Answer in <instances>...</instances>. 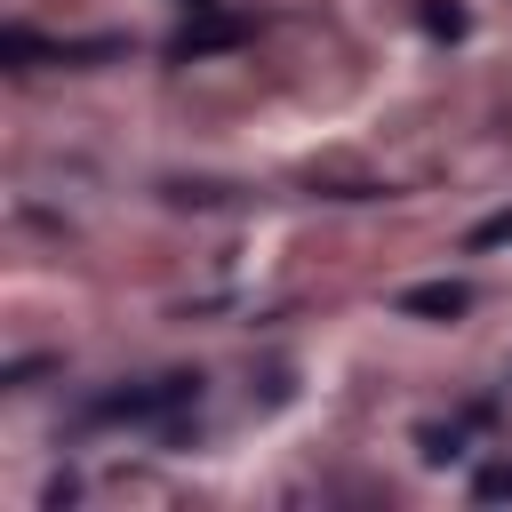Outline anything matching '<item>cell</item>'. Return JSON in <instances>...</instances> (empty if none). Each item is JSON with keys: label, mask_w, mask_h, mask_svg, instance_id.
I'll return each instance as SVG.
<instances>
[{"label": "cell", "mask_w": 512, "mask_h": 512, "mask_svg": "<svg viewBox=\"0 0 512 512\" xmlns=\"http://www.w3.org/2000/svg\"><path fill=\"white\" fill-rule=\"evenodd\" d=\"M192 400H200V376H144V384L96 392L88 400V424H176Z\"/></svg>", "instance_id": "6da1fadb"}, {"label": "cell", "mask_w": 512, "mask_h": 512, "mask_svg": "<svg viewBox=\"0 0 512 512\" xmlns=\"http://www.w3.org/2000/svg\"><path fill=\"white\" fill-rule=\"evenodd\" d=\"M400 312L408 320H456V312H472V288L464 280H424V288H400Z\"/></svg>", "instance_id": "7a4b0ae2"}, {"label": "cell", "mask_w": 512, "mask_h": 512, "mask_svg": "<svg viewBox=\"0 0 512 512\" xmlns=\"http://www.w3.org/2000/svg\"><path fill=\"white\" fill-rule=\"evenodd\" d=\"M240 32H248V24H240V16H224V24H200V32H176V40H168V56H208V48H232Z\"/></svg>", "instance_id": "3957f363"}, {"label": "cell", "mask_w": 512, "mask_h": 512, "mask_svg": "<svg viewBox=\"0 0 512 512\" xmlns=\"http://www.w3.org/2000/svg\"><path fill=\"white\" fill-rule=\"evenodd\" d=\"M472 496H480V504H504V496H512V456H504V464H488V472L472 480Z\"/></svg>", "instance_id": "277c9868"}, {"label": "cell", "mask_w": 512, "mask_h": 512, "mask_svg": "<svg viewBox=\"0 0 512 512\" xmlns=\"http://www.w3.org/2000/svg\"><path fill=\"white\" fill-rule=\"evenodd\" d=\"M496 240H512V208H504V216H488V224H472V240H464V248H496Z\"/></svg>", "instance_id": "5b68a950"}]
</instances>
